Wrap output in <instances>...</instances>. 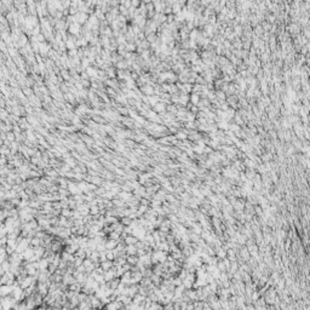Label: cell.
I'll use <instances>...</instances> for the list:
<instances>
[{
	"label": "cell",
	"mask_w": 310,
	"mask_h": 310,
	"mask_svg": "<svg viewBox=\"0 0 310 310\" xmlns=\"http://www.w3.org/2000/svg\"><path fill=\"white\" fill-rule=\"evenodd\" d=\"M176 137L179 138V139H185V138H187V135H185V133H178Z\"/></svg>",
	"instance_id": "obj_13"
},
{
	"label": "cell",
	"mask_w": 310,
	"mask_h": 310,
	"mask_svg": "<svg viewBox=\"0 0 310 310\" xmlns=\"http://www.w3.org/2000/svg\"><path fill=\"white\" fill-rule=\"evenodd\" d=\"M119 197L123 200V201H128V200H131L132 199V194L130 193V192H120L119 193Z\"/></svg>",
	"instance_id": "obj_5"
},
{
	"label": "cell",
	"mask_w": 310,
	"mask_h": 310,
	"mask_svg": "<svg viewBox=\"0 0 310 310\" xmlns=\"http://www.w3.org/2000/svg\"><path fill=\"white\" fill-rule=\"evenodd\" d=\"M7 136H9V137H7V138H9V139H10V141H14V135H12V133H11V135H10V133H9V135H7Z\"/></svg>",
	"instance_id": "obj_14"
},
{
	"label": "cell",
	"mask_w": 310,
	"mask_h": 310,
	"mask_svg": "<svg viewBox=\"0 0 310 310\" xmlns=\"http://www.w3.org/2000/svg\"><path fill=\"white\" fill-rule=\"evenodd\" d=\"M119 242V240H113V239H109L108 242H104L105 244V249H114L116 247Z\"/></svg>",
	"instance_id": "obj_6"
},
{
	"label": "cell",
	"mask_w": 310,
	"mask_h": 310,
	"mask_svg": "<svg viewBox=\"0 0 310 310\" xmlns=\"http://www.w3.org/2000/svg\"><path fill=\"white\" fill-rule=\"evenodd\" d=\"M190 101H192L193 103H195V104H196V103L199 102V96H197L196 93H195V95H193V96L190 97Z\"/></svg>",
	"instance_id": "obj_12"
},
{
	"label": "cell",
	"mask_w": 310,
	"mask_h": 310,
	"mask_svg": "<svg viewBox=\"0 0 310 310\" xmlns=\"http://www.w3.org/2000/svg\"><path fill=\"white\" fill-rule=\"evenodd\" d=\"M61 212H62V216H63V217H66V218H72L73 212L71 211V210H69V207H68V208H63Z\"/></svg>",
	"instance_id": "obj_7"
},
{
	"label": "cell",
	"mask_w": 310,
	"mask_h": 310,
	"mask_svg": "<svg viewBox=\"0 0 310 310\" xmlns=\"http://www.w3.org/2000/svg\"><path fill=\"white\" fill-rule=\"evenodd\" d=\"M101 268H102L103 272H107V270H109V269H112L113 268V261H108V259H105V261L101 262Z\"/></svg>",
	"instance_id": "obj_4"
},
{
	"label": "cell",
	"mask_w": 310,
	"mask_h": 310,
	"mask_svg": "<svg viewBox=\"0 0 310 310\" xmlns=\"http://www.w3.org/2000/svg\"><path fill=\"white\" fill-rule=\"evenodd\" d=\"M90 213H91L92 216H98V213H99V207L96 206V205H92L91 207H90Z\"/></svg>",
	"instance_id": "obj_8"
},
{
	"label": "cell",
	"mask_w": 310,
	"mask_h": 310,
	"mask_svg": "<svg viewBox=\"0 0 310 310\" xmlns=\"http://www.w3.org/2000/svg\"><path fill=\"white\" fill-rule=\"evenodd\" d=\"M154 107H155V108H154V110H155V112H157V113H161V112H164V110H165V105H164V104H161V103L155 104Z\"/></svg>",
	"instance_id": "obj_9"
},
{
	"label": "cell",
	"mask_w": 310,
	"mask_h": 310,
	"mask_svg": "<svg viewBox=\"0 0 310 310\" xmlns=\"http://www.w3.org/2000/svg\"><path fill=\"white\" fill-rule=\"evenodd\" d=\"M113 204L116 207H124V201L121 199H120V200H113Z\"/></svg>",
	"instance_id": "obj_10"
},
{
	"label": "cell",
	"mask_w": 310,
	"mask_h": 310,
	"mask_svg": "<svg viewBox=\"0 0 310 310\" xmlns=\"http://www.w3.org/2000/svg\"><path fill=\"white\" fill-rule=\"evenodd\" d=\"M12 285L9 284H0V297H7L9 294L12 293Z\"/></svg>",
	"instance_id": "obj_1"
},
{
	"label": "cell",
	"mask_w": 310,
	"mask_h": 310,
	"mask_svg": "<svg viewBox=\"0 0 310 310\" xmlns=\"http://www.w3.org/2000/svg\"><path fill=\"white\" fill-rule=\"evenodd\" d=\"M131 221H132V219L130 218V217H127V218L125 217V218H123V221H121V223H123L124 225H130V223H131Z\"/></svg>",
	"instance_id": "obj_11"
},
{
	"label": "cell",
	"mask_w": 310,
	"mask_h": 310,
	"mask_svg": "<svg viewBox=\"0 0 310 310\" xmlns=\"http://www.w3.org/2000/svg\"><path fill=\"white\" fill-rule=\"evenodd\" d=\"M125 252H127V256L137 254V247H136V244L126 245V246H125Z\"/></svg>",
	"instance_id": "obj_2"
},
{
	"label": "cell",
	"mask_w": 310,
	"mask_h": 310,
	"mask_svg": "<svg viewBox=\"0 0 310 310\" xmlns=\"http://www.w3.org/2000/svg\"><path fill=\"white\" fill-rule=\"evenodd\" d=\"M22 256H23V259H26V261H29V259H31L34 256V248L27 247L24 251L22 252Z\"/></svg>",
	"instance_id": "obj_3"
}]
</instances>
